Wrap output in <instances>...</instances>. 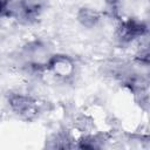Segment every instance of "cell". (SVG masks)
Listing matches in <instances>:
<instances>
[{"instance_id":"obj_2","label":"cell","mask_w":150,"mask_h":150,"mask_svg":"<svg viewBox=\"0 0 150 150\" xmlns=\"http://www.w3.org/2000/svg\"><path fill=\"white\" fill-rule=\"evenodd\" d=\"M8 102L12 110L20 116L30 118L38 112L36 102L29 96H25L21 94H13L9 96Z\"/></svg>"},{"instance_id":"obj_4","label":"cell","mask_w":150,"mask_h":150,"mask_svg":"<svg viewBox=\"0 0 150 150\" xmlns=\"http://www.w3.org/2000/svg\"><path fill=\"white\" fill-rule=\"evenodd\" d=\"M42 9V0H21L20 11L25 19L34 20L39 16Z\"/></svg>"},{"instance_id":"obj_7","label":"cell","mask_w":150,"mask_h":150,"mask_svg":"<svg viewBox=\"0 0 150 150\" xmlns=\"http://www.w3.org/2000/svg\"><path fill=\"white\" fill-rule=\"evenodd\" d=\"M105 2H107L109 6H111V7H115V6L117 5L118 0H105Z\"/></svg>"},{"instance_id":"obj_3","label":"cell","mask_w":150,"mask_h":150,"mask_svg":"<svg viewBox=\"0 0 150 150\" xmlns=\"http://www.w3.org/2000/svg\"><path fill=\"white\" fill-rule=\"evenodd\" d=\"M48 69L56 76L67 77L74 70V64L71 60L64 55H54L48 61Z\"/></svg>"},{"instance_id":"obj_1","label":"cell","mask_w":150,"mask_h":150,"mask_svg":"<svg viewBox=\"0 0 150 150\" xmlns=\"http://www.w3.org/2000/svg\"><path fill=\"white\" fill-rule=\"evenodd\" d=\"M146 32L148 27L145 26V23L137 21L135 19H128L120 23V26L117 27L116 35L121 42L127 43L143 36Z\"/></svg>"},{"instance_id":"obj_6","label":"cell","mask_w":150,"mask_h":150,"mask_svg":"<svg viewBox=\"0 0 150 150\" xmlns=\"http://www.w3.org/2000/svg\"><path fill=\"white\" fill-rule=\"evenodd\" d=\"M135 60L138 63L149 66L150 64V46H148V47L142 48L141 50H138L137 54L135 55Z\"/></svg>"},{"instance_id":"obj_5","label":"cell","mask_w":150,"mask_h":150,"mask_svg":"<svg viewBox=\"0 0 150 150\" xmlns=\"http://www.w3.org/2000/svg\"><path fill=\"white\" fill-rule=\"evenodd\" d=\"M101 19V14L91 8H80L77 12V20L79 22L87 27V28H93L97 25V22Z\"/></svg>"}]
</instances>
